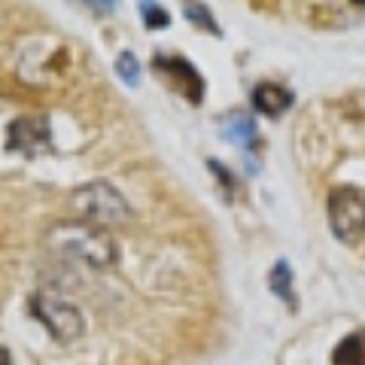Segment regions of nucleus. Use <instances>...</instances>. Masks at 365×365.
<instances>
[{"label": "nucleus", "mask_w": 365, "mask_h": 365, "mask_svg": "<svg viewBox=\"0 0 365 365\" xmlns=\"http://www.w3.org/2000/svg\"><path fill=\"white\" fill-rule=\"evenodd\" d=\"M116 73L125 86H140V64H137V55L134 52H119L116 58Z\"/></svg>", "instance_id": "nucleus-11"}, {"label": "nucleus", "mask_w": 365, "mask_h": 365, "mask_svg": "<svg viewBox=\"0 0 365 365\" xmlns=\"http://www.w3.org/2000/svg\"><path fill=\"white\" fill-rule=\"evenodd\" d=\"M329 225L338 241L353 244L365 235V189L341 186L329 195Z\"/></svg>", "instance_id": "nucleus-3"}, {"label": "nucleus", "mask_w": 365, "mask_h": 365, "mask_svg": "<svg viewBox=\"0 0 365 365\" xmlns=\"http://www.w3.org/2000/svg\"><path fill=\"white\" fill-rule=\"evenodd\" d=\"M0 365H13V356H9V350L0 344Z\"/></svg>", "instance_id": "nucleus-15"}, {"label": "nucleus", "mask_w": 365, "mask_h": 365, "mask_svg": "<svg viewBox=\"0 0 365 365\" xmlns=\"http://www.w3.org/2000/svg\"><path fill=\"white\" fill-rule=\"evenodd\" d=\"M271 292L280 295L283 302L289 307H295V292H292V268L287 262H277V265L271 268Z\"/></svg>", "instance_id": "nucleus-10"}, {"label": "nucleus", "mask_w": 365, "mask_h": 365, "mask_svg": "<svg viewBox=\"0 0 365 365\" xmlns=\"http://www.w3.org/2000/svg\"><path fill=\"white\" fill-rule=\"evenodd\" d=\"M140 19H143V25L150 28V31H158V28H168L170 25L168 9L158 6V4H140Z\"/></svg>", "instance_id": "nucleus-13"}, {"label": "nucleus", "mask_w": 365, "mask_h": 365, "mask_svg": "<svg viewBox=\"0 0 365 365\" xmlns=\"http://www.w3.org/2000/svg\"><path fill=\"white\" fill-rule=\"evenodd\" d=\"M31 314L40 319V323L49 329V335L55 341H76L86 329V319L79 314V307L67 304L61 299H52V295H31Z\"/></svg>", "instance_id": "nucleus-4"}, {"label": "nucleus", "mask_w": 365, "mask_h": 365, "mask_svg": "<svg viewBox=\"0 0 365 365\" xmlns=\"http://www.w3.org/2000/svg\"><path fill=\"white\" fill-rule=\"evenodd\" d=\"M71 204L76 207L79 216H86L88 222H104V225H116V222H128L131 220V204L125 201V195L110 186L107 180H95V182H86L79 186Z\"/></svg>", "instance_id": "nucleus-2"}, {"label": "nucleus", "mask_w": 365, "mask_h": 365, "mask_svg": "<svg viewBox=\"0 0 365 365\" xmlns=\"http://www.w3.org/2000/svg\"><path fill=\"white\" fill-rule=\"evenodd\" d=\"M46 241H49L52 250L86 262L91 268H110V265H116V259H119V244L113 241V235L101 232L95 225H86V222L52 225Z\"/></svg>", "instance_id": "nucleus-1"}, {"label": "nucleus", "mask_w": 365, "mask_h": 365, "mask_svg": "<svg viewBox=\"0 0 365 365\" xmlns=\"http://www.w3.org/2000/svg\"><path fill=\"white\" fill-rule=\"evenodd\" d=\"M222 137L228 143H235V146H247L256 140V119L253 116H235V119H228L225 122V128H222Z\"/></svg>", "instance_id": "nucleus-9"}, {"label": "nucleus", "mask_w": 365, "mask_h": 365, "mask_svg": "<svg viewBox=\"0 0 365 365\" xmlns=\"http://www.w3.org/2000/svg\"><path fill=\"white\" fill-rule=\"evenodd\" d=\"M207 168L213 170V174H216V177H220V180H222V186H235V177H232V174H228V170H225V168H222L220 162H207Z\"/></svg>", "instance_id": "nucleus-14"}, {"label": "nucleus", "mask_w": 365, "mask_h": 365, "mask_svg": "<svg viewBox=\"0 0 365 365\" xmlns=\"http://www.w3.org/2000/svg\"><path fill=\"white\" fill-rule=\"evenodd\" d=\"M292 101H295V95L289 88H283V86L262 83V86L253 88V107L259 113H265V116H280L283 110L292 107Z\"/></svg>", "instance_id": "nucleus-7"}, {"label": "nucleus", "mask_w": 365, "mask_h": 365, "mask_svg": "<svg viewBox=\"0 0 365 365\" xmlns=\"http://www.w3.org/2000/svg\"><path fill=\"white\" fill-rule=\"evenodd\" d=\"M153 71L162 73L170 86H174L177 91H182V95L192 101V104H201L204 79H201V73L186 58H168V55H155V58H153Z\"/></svg>", "instance_id": "nucleus-6"}, {"label": "nucleus", "mask_w": 365, "mask_h": 365, "mask_svg": "<svg viewBox=\"0 0 365 365\" xmlns=\"http://www.w3.org/2000/svg\"><path fill=\"white\" fill-rule=\"evenodd\" d=\"M6 150H13L25 158H37L40 153H52V128H49V116H19L9 122L6 131Z\"/></svg>", "instance_id": "nucleus-5"}, {"label": "nucleus", "mask_w": 365, "mask_h": 365, "mask_svg": "<svg viewBox=\"0 0 365 365\" xmlns=\"http://www.w3.org/2000/svg\"><path fill=\"white\" fill-rule=\"evenodd\" d=\"M332 365H365V329H356L338 341L332 350Z\"/></svg>", "instance_id": "nucleus-8"}, {"label": "nucleus", "mask_w": 365, "mask_h": 365, "mask_svg": "<svg viewBox=\"0 0 365 365\" xmlns=\"http://www.w3.org/2000/svg\"><path fill=\"white\" fill-rule=\"evenodd\" d=\"M182 13H186V19L192 21V25H198V28H204V31H210L213 37H220V25L213 21V16H210V9L207 6H201V4H182Z\"/></svg>", "instance_id": "nucleus-12"}, {"label": "nucleus", "mask_w": 365, "mask_h": 365, "mask_svg": "<svg viewBox=\"0 0 365 365\" xmlns=\"http://www.w3.org/2000/svg\"><path fill=\"white\" fill-rule=\"evenodd\" d=\"M356 6H362V9H365V0H359V4H356Z\"/></svg>", "instance_id": "nucleus-16"}]
</instances>
